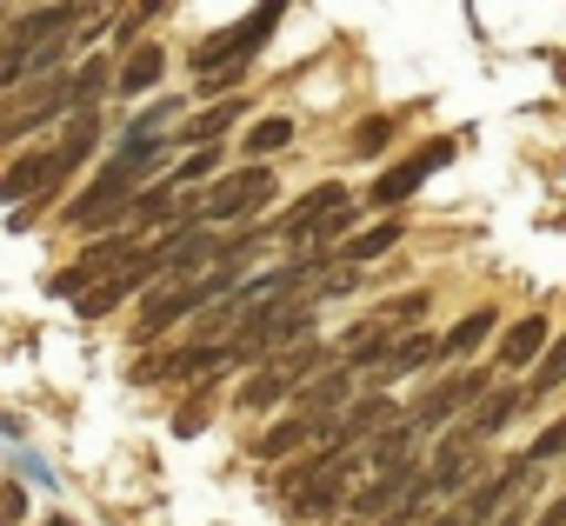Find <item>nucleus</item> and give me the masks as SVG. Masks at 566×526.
I'll list each match as a JSON object with an SVG mask.
<instances>
[{"mask_svg":"<svg viewBox=\"0 0 566 526\" xmlns=\"http://www.w3.org/2000/svg\"><path fill=\"white\" fill-rule=\"evenodd\" d=\"M287 21V8H253L247 21H233V28H220V34H207L200 48H193V74L200 81H213V74H247V61L273 41V28Z\"/></svg>","mask_w":566,"mask_h":526,"instance_id":"obj_1","label":"nucleus"},{"mask_svg":"<svg viewBox=\"0 0 566 526\" xmlns=\"http://www.w3.org/2000/svg\"><path fill=\"white\" fill-rule=\"evenodd\" d=\"M147 246H140V233H107V240H94L74 267H61L48 287H54V301H74V294H94L101 281H114V274H127L134 260H140Z\"/></svg>","mask_w":566,"mask_h":526,"instance_id":"obj_2","label":"nucleus"},{"mask_svg":"<svg viewBox=\"0 0 566 526\" xmlns=\"http://www.w3.org/2000/svg\"><path fill=\"white\" fill-rule=\"evenodd\" d=\"M273 200V173L266 167H240L227 180H213L193 207H187V227H213V220H247Z\"/></svg>","mask_w":566,"mask_h":526,"instance_id":"obj_3","label":"nucleus"},{"mask_svg":"<svg viewBox=\"0 0 566 526\" xmlns=\"http://www.w3.org/2000/svg\"><path fill=\"white\" fill-rule=\"evenodd\" d=\"M74 120L81 114V87H74V74H54V81H41V87H28L21 101H0V140H21V134H41L48 120Z\"/></svg>","mask_w":566,"mask_h":526,"instance_id":"obj_4","label":"nucleus"},{"mask_svg":"<svg viewBox=\"0 0 566 526\" xmlns=\"http://www.w3.org/2000/svg\"><path fill=\"white\" fill-rule=\"evenodd\" d=\"M67 180V160H61V147H41V154H28V160H14L8 173H0V200H8V213H41V200L54 193Z\"/></svg>","mask_w":566,"mask_h":526,"instance_id":"obj_5","label":"nucleus"},{"mask_svg":"<svg viewBox=\"0 0 566 526\" xmlns=\"http://www.w3.org/2000/svg\"><path fill=\"white\" fill-rule=\"evenodd\" d=\"M453 147H460V140H433V147H420V154H407V160H394V167H387V173L374 180V193H367V207H387V213H394L400 200H413V193H420V180H427L433 167H447V160H453Z\"/></svg>","mask_w":566,"mask_h":526,"instance_id":"obj_6","label":"nucleus"},{"mask_svg":"<svg viewBox=\"0 0 566 526\" xmlns=\"http://www.w3.org/2000/svg\"><path fill=\"white\" fill-rule=\"evenodd\" d=\"M220 367H233V340H193V347H174L167 360L134 367L127 380H207V374H220Z\"/></svg>","mask_w":566,"mask_h":526,"instance_id":"obj_7","label":"nucleus"},{"mask_svg":"<svg viewBox=\"0 0 566 526\" xmlns=\"http://www.w3.org/2000/svg\"><path fill=\"white\" fill-rule=\"evenodd\" d=\"M467 400H486V374H453V380H440V387H427V400L413 407V433H433V427H447Z\"/></svg>","mask_w":566,"mask_h":526,"instance_id":"obj_8","label":"nucleus"},{"mask_svg":"<svg viewBox=\"0 0 566 526\" xmlns=\"http://www.w3.org/2000/svg\"><path fill=\"white\" fill-rule=\"evenodd\" d=\"M526 473H533V466H526V453H520V460H506V466H500L493 480H480V486H473V493L460 499L467 526H486V519H493V513H500V506H506V499H513L520 486H526Z\"/></svg>","mask_w":566,"mask_h":526,"instance_id":"obj_9","label":"nucleus"},{"mask_svg":"<svg viewBox=\"0 0 566 526\" xmlns=\"http://www.w3.org/2000/svg\"><path fill=\"white\" fill-rule=\"evenodd\" d=\"M340 207H354V193H347L340 180H321L314 193H301L287 213H280V233H287V240H301L307 227H321V220H327V213H340Z\"/></svg>","mask_w":566,"mask_h":526,"instance_id":"obj_10","label":"nucleus"},{"mask_svg":"<svg viewBox=\"0 0 566 526\" xmlns=\"http://www.w3.org/2000/svg\"><path fill=\"white\" fill-rule=\"evenodd\" d=\"M301 446H314V453H321V446H327V427H321V420H307V413H287L280 427H266V433H260V446H253V453H260V460H287V453H301Z\"/></svg>","mask_w":566,"mask_h":526,"instance_id":"obj_11","label":"nucleus"},{"mask_svg":"<svg viewBox=\"0 0 566 526\" xmlns=\"http://www.w3.org/2000/svg\"><path fill=\"white\" fill-rule=\"evenodd\" d=\"M553 347V327H546V314H526V320H513L506 334H500V367H539V354Z\"/></svg>","mask_w":566,"mask_h":526,"instance_id":"obj_12","label":"nucleus"},{"mask_svg":"<svg viewBox=\"0 0 566 526\" xmlns=\"http://www.w3.org/2000/svg\"><path fill=\"white\" fill-rule=\"evenodd\" d=\"M427 360H440V340H433V334H407V340L380 360V374H374V380H380V387H394L400 374H420Z\"/></svg>","mask_w":566,"mask_h":526,"instance_id":"obj_13","label":"nucleus"},{"mask_svg":"<svg viewBox=\"0 0 566 526\" xmlns=\"http://www.w3.org/2000/svg\"><path fill=\"white\" fill-rule=\"evenodd\" d=\"M520 413H526V393H486V400H480V413H473L460 433H467V440H493V433H500V427H513Z\"/></svg>","mask_w":566,"mask_h":526,"instance_id":"obj_14","label":"nucleus"},{"mask_svg":"<svg viewBox=\"0 0 566 526\" xmlns=\"http://www.w3.org/2000/svg\"><path fill=\"white\" fill-rule=\"evenodd\" d=\"M280 400H301V380H294V374H280V367H260V374L240 387V407H247V413L280 407Z\"/></svg>","mask_w":566,"mask_h":526,"instance_id":"obj_15","label":"nucleus"},{"mask_svg":"<svg viewBox=\"0 0 566 526\" xmlns=\"http://www.w3.org/2000/svg\"><path fill=\"white\" fill-rule=\"evenodd\" d=\"M493 327H500V320H493V307H480V314L453 320V327H447V340H440V360H467V354H480Z\"/></svg>","mask_w":566,"mask_h":526,"instance_id":"obj_16","label":"nucleus"},{"mask_svg":"<svg viewBox=\"0 0 566 526\" xmlns=\"http://www.w3.org/2000/svg\"><path fill=\"white\" fill-rule=\"evenodd\" d=\"M160 67H167V54H160L154 41H147V48H134V54H127V67H120V81H114V94H127V101H134V94L160 87Z\"/></svg>","mask_w":566,"mask_h":526,"instance_id":"obj_17","label":"nucleus"},{"mask_svg":"<svg viewBox=\"0 0 566 526\" xmlns=\"http://www.w3.org/2000/svg\"><path fill=\"white\" fill-rule=\"evenodd\" d=\"M400 246V220H380V227H367V233H354L347 246H334L347 267H367V260H380V253H394Z\"/></svg>","mask_w":566,"mask_h":526,"instance_id":"obj_18","label":"nucleus"},{"mask_svg":"<svg viewBox=\"0 0 566 526\" xmlns=\"http://www.w3.org/2000/svg\"><path fill=\"white\" fill-rule=\"evenodd\" d=\"M233 120H240V101H220V107H207L200 120H187V127H180L174 140H187V154H200V147H213V140H220V134H227Z\"/></svg>","mask_w":566,"mask_h":526,"instance_id":"obj_19","label":"nucleus"},{"mask_svg":"<svg viewBox=\"0 0 566 526\" xmlns=\"http://www.w3.org/2000/svg\"><path fill=\"white\" fill-rule=\"evenodd\" d=\"M240 147H247V160L260 167L266 154L294 147V120H287V114H266V120H253V127H247V140H240Z\"/></svg>","mask_w":566,"mask_h":526,"instance_id":"obj_20","label":"nucleus"},{"mask_svg":"<svg viewBox=\"0 0 566 526\" xmlns=\"http://www.w3.org/2000/svg\"><path fill=\"white\" fill-rule=\"evenodd\" d=\"M347 147H354L360 160H374V154H387V147H394V120H387V114H374V120H360Z\"/></svg>","mask_w":566,"mask_h":526,"instance_id":"obj_21","label":"nucleus"},{"mask_svg":"<svg viewBox=\"0 0 566 526\" xmlns=\"http://www.w3.org/2000/svg\"><path fill=\"white\" fill-rule=\"evenodd\" d=\"M559 380H566V334H559V340L546 347V360L533 367V380H526V400H539V393H546V387H559Z\"/></svg>","mask_w":566,"mask_h":526,"instance_id":"obj_22","label":"nucleus"},{"mask_svg":"<svg viewBox=\"0 0 566 526\" xmlns=\"http://www.w3.org/2000/svg\"><path fill=\"white\" fill-rule=\"evenodd\" d=\"M207 173H213V147H200V154H187V160H180V167L167 173V187L180 193V187H193V180H207Z\"/></svg>","mask_w":566,"mask_h":526,"instance_id":"obj_23","label":"nucleus"},{"mask_svg":"<svg viewBox=\"0 0 566 526\" xmlns=\"http://www.w3.org/2000/svg\"><path fill=\"white\" fill-rule=\"evenodd\" d=\"M427 301H433V294H400V301H394L387 314H374V320H380V327H413V320L427 314Z\"/></svg>","mask_w":566,"mask_h":526,"instance_id":"obj_24","label":"nucleus"},{"mask_svg":"<svg viewBox=\"0 0 566 526\" xmlns=\"http://www.w3.org/2000/svg\"><path fill=\"white\" fill-rule=\"evenodd\" d=\"M559 453H566V420H559V427H546V433L526 446V466H546V460H559Z\"/></svg>","mask_w":566,"mask_h":526,"instance_id":"obj_25","label":"nucleus"},{"mask_svg":"<svg viewBox=\"0 0 566 526\" xmlns=\"http://www.w3.org/2000/svg\"><path fill=\"white\" fill-rule=\"evenodd\" d=\"M28 519V493L21 486H0V526H21Z\"/></svg>","mask_w":566,"mask_h":526,"instance_id":"obj_26","label":"nucleus"},{"mask_svg":"<svg viewBox=\"0 0 566 526\" xmlns=\"http://www.w3.org/2000/svg\"><path fill=\"white\" fill-rule=\"evenodd\" d=\"M200 427H207V407H180V413H174V433H180V440H193Z\"/></svg>","mask_w":566,"mask_h":526,"instance_id":"obj_27","label":"nucleus"},{"mask_svg":"<svg viewBox=\"0 0 566 526\" xmlns=\"http://www.w3.org/2000/svg\"><path fill=\"white\" fill-rule=\"evenodd\" d=\"M413 519H420V506H400V513H387L380 526H413Z\"/></svg>","mask_w":566,"mask_h":526,"instance_id":"obj_28","label":"nucleus"},{"mask_svg":"<svg viewBox=\"0 0 566 526\" xmlns=\"http://www.w3.org/2000/svg\"><path fill=\"white\" fill-rule=\"evenodd\" d=\"M48 526H67V519H48Z\"/></svg>","mask_w":566,"mask_h":526,"instance_id":"obj_29","label":"nucleus"}]
</instances>
